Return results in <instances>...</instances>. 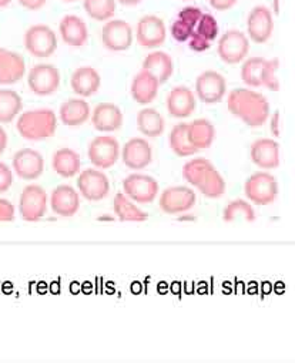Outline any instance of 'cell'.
<instances>
[{"label":"cell","mask_w":295,"mask_h":363,"mask_svg":"<svg viewBox=\"0 0 295 363\" xmlns=\"http://www.w3.org/2000/svg\"><path fill=\"white\" fill-rule=\"evenodd\" d=\"M228 111L245 125L258 128L265 124L269 116V103L264 94L250 89H235L227 99Z\"/></svg>","instance_id":"6da1fadb"},{"label":"cell","mask_w":295,"mask_h":363,"mask_svg":"<svg viewBox=\"0 0 295 363\" xmlns=\"http://www.w3.org/2000/svg\"><path fill=\"white\" fill-rule=\"evenodd\" d=\"M16 128L25 140L43 141L56 133L57 117L50 108L29 110L21 114Z\"/></svg>","instance_id":"7a4b0ae2"},{"label":"cell","mask_w":295,"mask_h":363,"mask_svg":"<svg viewBox=\"0 0 295 363\" xmlns=\"http://www.w3.org/2000/svg\"><path fill=\"white\" fill-rule=\"evenodd\" d=\"M245 197L257 206H268L278 196V184L274 175L265 171L252 174L244 184Z\"/></svg>","instance_id":"3957f363"},{"label":"cell","mask_w":295,"mask_h":363,"mask_svg":"<svg viewBox=\"0 0 295 363\" xmlns=\"http://www.w3.org/2000/svg\"><path fill=\"white\" fill-rule=\"evenodd\" d=\"M124 194L137 204H150L159 194L157 179L145 174H130L123 179Z\"/></svg>","instance_id":"277c9868"},{"label":"cell","mask_w":295,"mask_h":363,"mask_svg":"<svg viewBox=\"0 0 295 363\" xmlns=\"http://www.w3.org/2000/svg\"><path fill=\"white\" fill-rule=\"evenodd\" d=\"M25 48L32 56L48 59L57 49V36L46 25H33L25 33Z\"/></svg>","instance_id":"5b68a950"},{"label":"cell","mask_w":295,"mask_h":363,"mask_svg":"<svg viewBox=\"0 0 295 363\" xmlns=\"http://www.w3.org/2000/svg\"><path fill=\"white\" fill-rule=\"evenodd\" d=\"M48 211V194L38 184L26 186L21 194L19 213L22 220L28 223L40 221Z\"/></svg>","instance_id":"8992f818"},{"label":"cell","mask_w":295,"mask_h":363,"mask_svg":"<svg viewBox=\"0 0 295 363\" xmlns=\"http://www.w3.org/2000/svg\"><path fill=\"white\" fill-rule=\"evenodd\" d=\"M77 189L87 201H101L110 193V181L99 168H86L80 171Z\"/></svg>","instance_id":"52a82bcc"},{"label":"cell","mask_w":295,"mask_h":363,"mask_svg":"<svg viewBox=\"0 0 295 363\" xmlns=\"http://www.w3.org/2000/svg\"><path fill=\"white\" fill-rule=\"evenodd\" d=\"M217 52L224 63L237 65L248 55L250 40L241 30H227L218 40Z\"/></svg>","instance_id":"ba28073f"},{"label":"cell","mask_w":295,"mask_h":363,"mask_svg":"<svg viewBox=\"0 0 295 363\" xmlns=\"http://www.w3.org/2000/svg\"><path fill=\"white\" fill-rule=\"evenodd\" d=\"M28 84L36 96H52L60 86V73L53 65H35L29 72Z\"/></svg>","instance_id":"9c48e42d"},{"label":"cell","mask_w":295,"mask_h":363,"mask_svg":"<svg viewBox=\"0 0 295 363\" xmlns=\"http://www.w3.org/2000/svg\"><path fill=\"white\" fill-rule=\"evenodd\" d=\"M89 160L99 169L113 167L120 157V144L111 135H99L89 144Z\"/></svg>","instance_id":"30bf717a"},{"label":"cell","mask_w":295,"mask_h":363,"mask_svg":"<svg viewBox=\"0 0 295 363\" xmlns=\"http://www.w3.org/2000/svg\"><path fill=\"white\" fill-rule=\"evenodd\" d=\"M135 36L138 45L143 49H156L163 46L166 42L167 29L160 18L155 15H147L138 21Z\"/></svg>","instance_id":"8fae6325"},{"label":"cell","mask_w":295,"mask_h":363,"mask_svg":"<svg viewBox=\"0 0 295 363\" xmlns=\"http://www.w3.org/2000/svg\"><path fill=\"white\" fill-rule=\"evenodd\" d=\"M227 93V82L214 70L201 73L196 80V94L206 104H217Z\"/></svg>","instance_id":"7c38bea8"},{"label":"cell","mask_w":295,"mask_h":363,"mask_svg":"<svg viewBox=\"0 0 295 363\" xmlns=\"http://www.w3.org/2000/svg\"><path fill=\"white\" fill-rule=\"evenodd\" d=\"M101 42L107 50L124 52L133 43V29L126 21H108L101 29Z\"/></svg>","instance_id":"4fadbf2b"},{"label":"cell","mask_w":295,"mask_h":363,"mask_svg":"<svg viewBox=\"0 0 295 363\" xmlns=\"http://www.w3.org/2000/svg\"><path fill=\"white\" fill-rule=\"evenodd\" d=\"M197 196L196 193L184 186L180 187H170L165 190L160 196V210L166 214L174 216L180 213H186L196 206Z\"/></svg>","instance_id":"5bb4252c"},{"label":"cell","mask_w":295,"mask_h":363,"mask_svg":"<svg viewBox=\"0 0 295 363\" xmlns=\"http://www.w3.org/2000/svg\"><path fill=\"white\" fill-rule=\"evenodd\" d=\"M121 160L124 165L133 171L145 168L153 161V150L145 138L134 137L121 148Z\"/></svg>","instance_id":"9a60e30c"},{"label":"cell","mask_w":295,"mask_h":363,"mask_svg":"<svg viewBox=\"0 0 295 363\" xmlns=\"http://www.w3.org/2000/svg\"><path fill=\"white\" fill-rule=\"evenodd\" d=\"M13 171L19 178L32 181L38 179L45 171V160L43 155L33 148L19 150L13 155Z\"/></svg>","instance_id":"2e32d148"},{"label":"cell","mask_w":295,"mask_h":363,"mask_svg":"<svg viewBox=\"0 0 295 363\" xmlns=\"http://www.w3.org/2000/svg\"><path fill=\"white\" fill-rule=\"evenodd\" d=\"M274 30V21L271 11L265 6H255L247 18L248 38L255 43H265Z\"/></svg>","instance_id":"e0dca14e"},{"label":"cell","mask_w":295,"mask_h":363,"mask_svg":"<svg viewBox=\"0 0 295 363\" xmlns=\"http://www.w3.org/2000/svg\"><path fill=\"white\" fill-rule=\"evenodd\" d=\"M159 87H160L159 80L147 70L141 69L131 82L130 93L135 103L141 106H147L156 100L159 94Z\"/></svg>","instance_id":"ac0fdd59"},{"label":"cell","mask_w":295,"mask_h":363,"mask_svg":"<svg viewBox=\"0 0 295 363\" xmlns=\"http://www.w3.org/2000/svg\"><path fill=\"white\" fill-rule=\"evenodd\" d=\"M52 211L63 218L73 217L80 208V197L79 193L67 184L59 186L53 190L50 197Z\"/></svg>","instance_id":"d6986e66"},{"label":"cell","mask_w":295,"mask_h":363,"mask_svg":"<svg viewBox=\"0 0 295 363\" xmlns=\"http://www.w3.org/2000/svg\"><path fill=\"white\" fill-rule=\"evenodd\" d=\"M26 73L25 59L16 53L0 48V84H15Z\"/></svg>","instance_id":"ffe728a7"},{"label":"cell","mask_w":295,"mask_h":363,"mask_svg":"<svg viewBox=\"0 0 295 363\" xmlns=\"http://www.w3.org/2000/svg\"><path fill=\"white\" fill-rule=\"evenodd\" d=\"M91 124L97 131L113 133L123 125V113L113 103L97 104L91 113Z\"/></svg>","instance_id":"44dd1931"},{"label":"cell","mask_w":295,"mask_h":363,"mask_svg":"<svg viewBox=\"0 0 295 363\" xmlns=\"http://www.w3.org/2000/svg\"><path fill=\"white\" fill-rule=\"evenodd\" d=\"M250 155L252 162L262 169H272L279 165V145L275 140H255L251 144Z\"/></svg>","instance_id":"7402d4cb"},{"label":"cell","mask_w":295,"mask_h":363,"mask_svg":"<svg viewBox=\"0 0 295 363\" xmlns=\"http://www.w3.org/2000/svg\"><path fill=\"white\" fill-rule=\"evenodd\" d=\"M59 32L63 42L72 48H82L89 40V29L86 22L74 15H67L60 21Z\"/></svg>","instance_id":"603a6c76"},{"label":"cell","mask_w":295,"mask_h":363,"mask_svg":"<svg viewBox=\"0 0 295 363\" xmlns=\"http://www.w3.org/2000/svg\"><path fill=\"white\" fill-rule=\"evenodd\" d=\"M100 84H101V77L99 72L90 66H83L76 69L70 77V86L73 91L83 99L94 96L99 91Z\"/></svg>","instance_id":"cb8c5ba5"},{"label":"cell","mask_w":295,"mask_h":363,"mask_svg":"<svg viewBox=\"0 0 295 363\" xmlns=\"http://www.w3.org/2000/svg\"><path fill=\"white\" fill-rule=\"evenodd\" d=\"M196 110V96L186 86L174 87L167 97V111L174 118H186Z\"/></svg>","instance_id":"d4e9b609"},{"label":"cell","mask_w":295,"mask_h":363,"mask_svg":"<svg viewBox=\"0 0 295 363\" xmlns=\"http://www.w3.org/2000/svg\"><path fill=\"white\" fill-rule=\"evenodd\" d=\"M196 189L204 197L216 200L223 197V194L226 193V181L218 169L211 162H208L197 179Z\"/></svg>","instance_id":"484cf974"},{"label":"cell","mask_w":295,"mask_h":363,"mask_svg":"<svg viewBox=\"0 0 295 363\" xmlns=\"http://www.w3.org/2000/svg\"><path fill=\"white\" fill-rule=\"evenodd\" d=\"M91 117L89 103L80 99H69L65 101L59 110L60 121L67 127H80Z\"/></svg>","instance_id":"4316f807"},{"label":"cell","mask_w":295,"mask_h":363,"mask_svg":"<svg viewBox=\"0 0 295 363\" xmlns=\"http://www.w3.org/2000/svg\"><path fill=\"white\" fill-rule=\"evenodd\" d=\"M143 69L153 74L160 84H165L173 76L174 65L170 55L165 52H153L144 59Z\"/></svg>","instance_id":"83f0119b"},{"label":"cell","mask_w":295,"mask_h":363,"mask_svg":"<svg viewBox=\"0 0 295 363\" xmlns=\"http://www.w3.org/2000/svg\"><path fill=\"white\" fill-rule=\"evenodd\" d=\"M166 121L156 108H143L137 113V128L144 137L157 138L165 133Z\"/></svg>","instance_id":"f1b7e54d"},{"label":"cell","mask_w":295,"mask_h":363,"mask_svg":"<svg viewBox=\"0 0 295 363\" xmlns=\"http://www.w3.org/2000/svg\"><path fill=\"white\" fill-rule=\"evenodd\" d=\"M52 167L57 175L63 178H72L80 172L82 160L79 152L72 148H60L53 154Z\"/></svg>","instance_id":"f546056e"},{"label":"cell","mask_w":295,"mask_h":363,"mask_svg":"<svg viewBox=\"0 0 295 363\" xmlns=\"http://www.w3.org/2000/svg\"><path fill=\"white\" fill-rule=\"evenodd\" d=\"M216 138V128L207 118H197L189 124V140L199 151L208 148Z\"/></svg>","instance_id":"4dcf8cb0"},{"label":"cell","mask_w":295,"mask_h":363,"mask_svg":"<svg viewBox=\"0 0 295 363\" xmlns=\"http://www.w3.org/2000/svg\"><path fill=\"white\" fill-rule=\"evenodd\" d=\"M113 208L114 214L120 221H134L141 223L149 218V214L140 210L134 201H131L126 194L117 193L113 200Z\"/></svg>","instance_id":"1f68e13d"},{"label":"cell","mask_w":295,"mask_h":363,"mask_svg":"<svg viewBox=\"0 0 295 363\" xmlns=\"http://www.w3.org/2000/svg\"><path fill=\"white\" fill-rule=\"evenodd\" d=\"M23 107L22 97L11 89L0 90V124L12 123Z\"/></svg>","instance_id":"d6a6232c"},{"label":"cell","mask_w":295,"mask_h":363,"mask_svg":"<svg viewBox=\"0 0 295 363\" xmlns=\"http://www.w3.org/2000/svg\"><path fill=\"white\" fill-rule=\"evenodd\" d=\"M169 141L172 151L179 157H190L199 151L189 140V123H180L174 125L170 133Z\"/></svg>","instance_id":"836d02e7"},{"label":"cell","mask_w":295,"mask_h":363,"mask_svg":"<svg viewBox=\"0 0 295 363\" xmlns=\"http://www.w3.org/2000/svg\"><path fill=\"white\" fill-rule=\"evenodd\" d=\"M83 8L97 22H108L116 13L114 0H83Z\"/></svg>","instance_id":"e575fe53"},{"label":"cell","mask_w":295,"mask_h":363,"mask_svg":"<svg viewBox=\"0 0 295 363\" xmlns=\"http://www.w3.org/2000/svg\"><path fill=\"white\" fill-rule=\"evenodd\" d=\"M265 65V59L262 57H251L244 62L241 67V80L244 84L250 87H260L262 86V69Z\"/></svg>","instance_id":"d590c367"},{"label":"cell","mask_w":295,"mask_h":363,"mask_svg":"<svg viewBox=\"0 0 295 363\" xmlns=\"http://www.w3.org/2000/svg\"><path fill=\"white\" fill-rule=\"evenodd\" d=\"M238 218L248 223H252L255 220L254 208L244 200H235L228 203L223 211V220L227 223H233Z\"/></svg>","instance_id":"8d00e7d4"},{"label":"cell","mask_w":295,"mask_h":363,"mask_svg":"<svg viewBox=\"0 0 295 363\" xmlns=\"http://www.w3.org/2000/svg\"><path fill=\"white\" fill-rule=\"evenodd\" d=\"M196 32L200 33L207 40L213 42L218 36V23L216 18L208 13H203L199 25L196 26Z\"/></svg>","instance_id":"74e56055"},{"label":"cell","mask_w":295,"mask_h":363,"mask_svg":"<svg viewBox=\"0 0 295 363\" xmlns=\"http://www.w3.org/2000/svg\"><path fill=\"white\" fill-rule=\"evenodd\" d=\"M278 66H279L278 60L272 59V60H265V65H264V69H262V77H261L262 86L272 90V91H277L279 89V83H278V79H277Z\"/></svg>","instance_id":"f35d334b"},{"label":"cell","mask_w":295,"mask_h":363,"mask_svg":"<svg viewBox=\"0 0 295 363\" xmlns=\"http://www.w3.org/2000/svg\"><path fill=\"white\" fill-rule=\"evenodd\" d=\"M196 28L184 23L183 21L177 19L173 25H172V36L176 42H180V43H184V42H189V39L191 38V35L194 33Z\"/></svg>","instance_id":"ab89813d"},{"label":"cell","mask_w":295,"mask_h":363,"mask_svg":"<svg viewBox=\"0 0 295 363\" xmlns=\"http://www.w3.org/2000/svg\"><path fill=\"white\" fill-rule=\"evenodd\" d=\"M201 16H203V12H201L199 8L189 6V8H184V9L179 13V18H177V19H180V21H183L184 23H187V25L196 28V26L199 25V22H200Z\"/></svg>","instance_id":"60d3db41"},{"label":"cell","mask_w":295,"mask_h":363,"mask_svg":"<svg viewBox=\"0 0 295 363\" xmlns=\"http://www.w3.org/2000/svg\"><path fill=\"white\" fill-rule=\"evenodd\" d=\"M13 184V172L11 167L0 161V193H6Z\"/></svg>","instance_id":"b9f144b4"},{"label":"cell","mask_w":295,"mask_h":363,"mask_svg":"<svg viewBox=\"0 0 295 363\" xmlns=\"http://www.w3.org/2000/svg\"><path fill=\"white\" fill-rule=\"evenodd\" d=\"M210 45H211V42L210 40H207L206 38H203L200 33H197L196 30H194V33L191 35V38L189 39V46H190V49L191 50H194V52H206V50H208L210 49Z\"/></svg>","instance_id":"7bdbcfd3"},{"label":"cell","mask_w":295,"mask_h":363,"mask_svg":"<svg viewBox=\"0 0 295 363\" xmlns=\"http://www.w3.org/2000/svg\"><path fill=\"white\" fill-rule=\"evenodd\" d=\"M15 214V206L5 199H0V221H13Z\"/></svg>","instance_id":"ee69618b"},{"label":"cell","mask_w":295,"mask_h":363,"mask_svg":"<svg viewBox=\"0 0 295 363\" xmlns=\"http://www.w3.org/2000/svg\"><path fill=\"white\" fill-rule=\"evenodd\" d=\"M238 0H208V4L213 9L220 11V12H226L230 11L231 8H234L237 5Z\"/></svg>","instance_id":"f6af8a7d"},{"label":"cell","mask_w":295,"mask_h":363,"mask_svg":"<svg viewBox=\"0 0 295 363\" xmlns=\"http://www.w3.org/2000/svg\"><path fill=\"white\" fill-rule=\"evenodd\" d=\"M18 2L28 11H39L46 5L48 0H18Z\"/></svg>","instance_id":"bcb514c9"},{"label":"cell","mask_w":295,"mask_h":363,"mask_svg":"<svg viewBox=\"0 0 295 363\" xmlns=\"http://www.w3.org/2000/svg\"><path fill=\"white\" fill-rule=\"evenodd\" d=\"M6 147H8V134H6L5 128L0 125V155L5 152Z\"/></svg>","instance_id":"7dc6e473"},{"label":"cell","mask_w":295,"mask_h":363,"mask_svg":"<svg viewBox=\"0 0 295 363\" xmlns=\"http://www.w3.org/2000/svg\"><path fill=\"white\" fill-rule=\"evenodd\" d=\"M278 118H279L278 113H274L272 120H271V131H272L274 135H278V134H279V130H278Z\"/></svg>","instance_id":"c3c4849f"},{"label":"cell","mask_w":295,"mask_h":363,"mask_svg":"<svg viewBox=\"0 0 295 363\" xmlns=\"http://www.w3.org/2000/svg\"><path fill=\"white\" fill-rule=\"evenodd\" d=\"M118 2L124 6H137L143 2V0H118Z\"/></svg>","instance_id":"681fc988"},{"label":"cell","mask_w":295,"mask_h":363,"mask_svg":"<svg viewBox=\"0 0 295 363\" xmlns=\"http://www.w3.org/2000/svg\"><path fill=\"white\" fill-rule=\"evenodd\" d=\"M11 2L12 0H0V8H6Z\"/></svg>","instance_id":"f907efd6"},{"label":"cell","mask_w":295,"mask_h":363,"mask_svg":"<svg viewBox=\"0 0 295 363\" xmlns=\"http://www.w3.org/2000/svg\"><path fill=\"white\" fill-rule=\"evenodd\" d=\"M63 2H66V4H72V2H76V0H63Z\"/></svg>","instance_id":"816d5d0a"},{"label":"cell","mask_w":295,"mask_h":363,"mask_svg":"<svg viewBox=\"0 0 295 363\" xmlns=\"http://www.w3.org/2000/svg\"><path fill=\"white\" fill-rule=\"evenodd\" d=\"M180 2H189V0H180Z\"/></svg>","instance_id":"f5cc1de1"}]
</instances>
